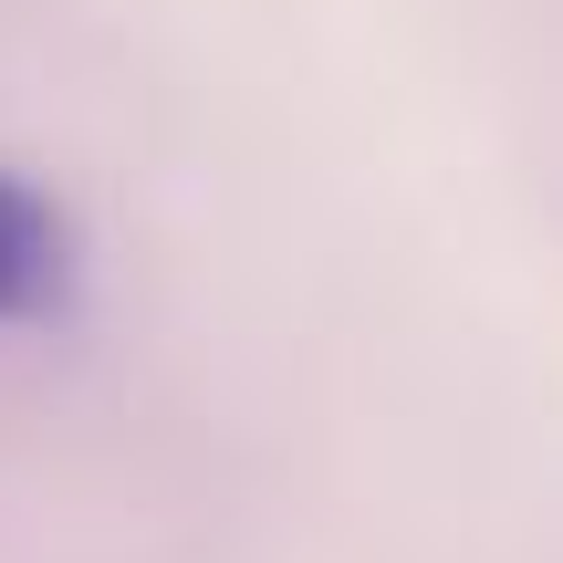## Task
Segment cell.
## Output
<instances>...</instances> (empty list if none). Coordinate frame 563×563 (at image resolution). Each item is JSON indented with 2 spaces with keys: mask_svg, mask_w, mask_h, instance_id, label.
Listing matches in <instances>:
<instances>
[{
  "mask_svg": "<svg viewBox=\"0 0 563 563\" xmlns=\"http://www.w3.org/2000/svg\"><path fill=\"white\" fill-rule=\"evenodd\" d=\"M84 292V230L32 167L0 157V334L11 323H63Z\"/></svg>",
  "mask_w": 563,
  "mask_h": 563,
  "instance_id": "obj_1",
  "label": "cell"
}]
</instances>
